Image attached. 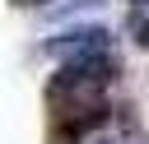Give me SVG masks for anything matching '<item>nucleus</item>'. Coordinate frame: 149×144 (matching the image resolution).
<instances>
[{"label":"nucleus","instance_id":"f257e3e1","mask_svg":"<svg viewBox=\"0 0 149 144\" xmlns=\"http://www.w3.org/2000/svg\"><path fill=\"white\" fill-rule=\"evenodd\" d=\"M140 46H149V19L140 23Z\"/></svg>","mask_w":149,"mask_h":144},{"label":"nucleus","instance_id":"f03ea898","mask_svg":"<svg viewBox=\"0 0 149 144\" xmlns=\"http://www.w3.org/2000/svg\"><path fill=\"white\" fill-rule=\"evenodd\" d=\"M140 5H149V0H140Z\"/></svg>","mask_w":149,"mask_h":144}]
</instances>
